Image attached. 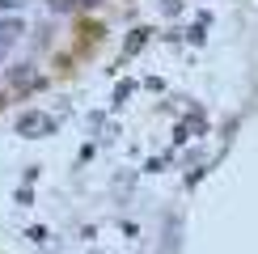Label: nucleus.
I'll return each mask as SVG.
<instances>
[{"label":"nucleus","instance_id":"1","mask_svg":"<svg viewBox=\"0 0 258 254\" xmlns=\"http://www.w3.org/2000/svg\"><path fill=\"white\" fill-rule=\"evenodd\" d=\"M51 127H55V119H51V114H38V110H30V114L17 119V132L21 136H47Z\"/></svg>","mask_w":258,"mask_h":254},{"label":"nucleus","instance_id":"2","mask_svg":"<svg viewBox=\"0 0 258 254\" xmlns=\"http://www.w3.org/2000/svg\"><path fill=\"white\" fill-rule=\"evenodd\" d=\"M17 34H21V21H17V17H0V51L13 47Z\"/></svg>","mask_w":258,"mask_h":254},{"label":"nucleus","instance_id":"3","mask_svg":"<svg viewBox=\"0 0 258 254\" xmlns=\"http://www.w3.org/2000/svg\"><path fill=\"white\" fill-rule=\"evenodd\" d=\"M0 59H5V51H0Z\"/></svg>","mask_w":258,"mask_h":254}]
</instances>
